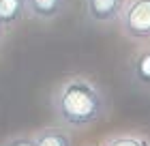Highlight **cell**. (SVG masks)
Wrapping results in <instances>:
<instances>
[{"label":"cell","instance_id":"cell-1","mask_svg":"<svg viewBox=\"0 0 150 146\" xmlns=\"http://www.w3.org/2000/svg\"><path fill=\"white\" fill-rule=\"evenodd\" d=\"M50 105L56 122L69 131H84L107 114V99L101 86L79 73L67 75L54 86Z\"/></svg>","mask_w":150,"mask_h":146},{"label":"cell","instance_id":"cell-2","mask_svg":"<svg viewBox=\"0 0 150 146\" xmlns=\"http://www.w3.org/2000/svg\"><path fill=\"white\" fill-rule=\"evenodd\" d=\"M120 28L131 41H150V0H127L120 11Z\"/></svg>","mask_w":150,"mask_h":146},{"label":"cell","instance_id":"cell-3","mask_svg":"<svg viewBox=\"0 0 150 146\" xmlns=\"http://www.w3.org/2000/svg\"><path fill=\"white\" fill-rule=\"evenodd\" d=\"M127 0H81L84 15L92 26H110L118 22Z\"/></svg>","mask_w":150,"mask_h":146},{"label":"cell","instance_id":"cell-4","mask_svg":"<svg viewBox=\"0 0 150 146\" xmlns=\"http://www.w3.org/2000/svg\"><path fill=\"white\" fill-rule=\"evenodd\" d=\"M129 80L139 90H150V45L139 47L129 60Z\"/></svg>","mask_w":150,"mask_h":146},{"label":"cell","instance_id":"cell-5","mask_svg":"<svg viewBox=\"0 0 150 146\" xmlns=\"http://www.w3.org/2000/svg\"><path fill=\"white\" fill-rule=\"evenodd\" d=\"M67 6H69V0H26L28 17L41 24L58 19L67 11Z\"/></svg>","mask_w":150,"mask_h":146},{"label":"cell","instance_id":"cell-6","mask_svg":"<svg viewBox=\"0 0 150 146\" xmlns=\"http://www.w3.org/2000/svg\"><path fill=\"white\" fill-rule=\"evenodd\" d=\"M28 17L26 0H0V24L4 30L17 28Z\"/></svg>","mask_w":150,"mask_h":146},{"label":"cell","instance_id":"cell-7","mask_svg":"<svg viewBox=\"0 0 150 146\" xmlns=\"http://www.w3.org/2000/svg\"><path fill=\"white\" fill-rule=\"evenodd\" d=\"M32 137H35L37 146H73L71 131L64 129V127H60V125L37 129L35 133H32Z\"/></svg>","mask_w":150,"mask_h":146},{"label":"cell","instance_id":"cell-8","mask_svg":"<svg viewBox=\"0 0 150 146\" xmlns=\"http://www.w3.org/2000/svg\"><path fill=\"white\" fill-rule=\"evenodd\" d=\"M0 146H37V144H35V137H32V133L19 131V133L9 135V137H6V140L0 144Z\"/></svg>","mask_w":150,"mask_h":146},{"label":"cell","instance_id":"cell-9","mask_svg":"<svg viewBox=\"0 0 150 146\" xmlns=\"http://www.w3.org/2000/svg\"><path fill=\"white\" fill-rule=\"evenodd\" d=\"M101 146H139V137L137 135H127V133H120V135H112L101 144Z\"/></svg>","mask_w":150,"mask_h":146},{"label":"cell","instance_id":"cell-10","mask_svg":"<svg viewBox=\"0 0 150 146\" xmlns=\"http://www.w3.org/2000/svg\"><path fill=\"white\" fill-rule=\"evenodd\" d=\"M139 137V146H150V135H137Z\"/></svg>","mask_w":150,"mask_h":146},{"label":"cell","instance_id":"cell-11","mask_svg":"<svg viewBox=\"0 0 150 146\" xmlns=\"http://www.w3.org/2000/svg\"><path fill=\"white\" fill-rule=\"evenodd\" d=\"M4 32H6V30L2 28V24H0V43H2V39H4Z\"/></svg>","mask_w":150,"mask_h":146}]
</instances>
